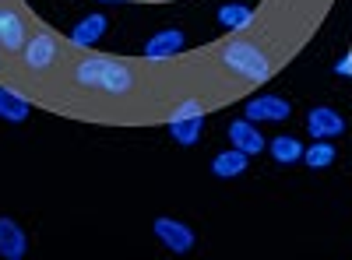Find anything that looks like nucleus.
<instances>
[{
	"label": "nucleus",
	"mask_w": 352,
	"mask_h": 260,
	"mask_svg": "<svg viewBox=\"0 0 352 260\" xmlns=\"http://www.w3.org/2000/svg\"><path fill=\"white\" fill-rule=\"evenodd\" d=\"M222 64L232 71V74H240L243 81H268L272 74V64H268V56H264L257 46L250 43H229L222 49Z\"/></svg>",
	"instance_id": "obj_1"
},
{
	"label": "nucleus",
	"mask_w": 352,
	"mask_h": 260,
	"mask_svg": "<svg viewBox=\"0 0 352 260\" xmlns=\"http://www.w3.org/2000/svg\"><path fill=\"white\" fill-rule=\"evenodd\" d=\"M155 236L166 250L173 253H190L194 250V228L184 225V222H176V218H155Z\"/></svg>",
	"instance_id": "obj_2"
},
{
	"label": "nucleus",
	"mask_w": 352,
	"mask_h": 260,
	"mask_svg": "<svg viewBox=\"0 0 352 260\" xmlns=\"http://www.w3.org/2000/svg\"><path fill=\"white\" fill-rule=\"evenodd\" d=\"M289 113H292V106L282 95H261V99L247 102L243 117L254 123H282V120H289Z\"/></svg>",
	"instance_id": "obj_3"
},
{
	"label": "nucleus",
	"mask_w": 352,
	"mask_h": 260,
	"mask_svg": "<svg viewBox=\"0 0 352 260\" xmlns=\"http://www.w3.org/2000/svg\"><path fill=\"white\" fill-rule=\"evenodd\" d=\"M21 56H25V67L28 71H46L56 60V39L50 32H39V36H32V39L25 43Z\"/></svg>",
	"instance_id": "obj_4"
},
{
	"label": "nucleus",
	"mask_w": 352,
	"mask_h": 260,
	"mask_svg": "<svg viewBox=\"0 0 352 260\" xmlns=\"http://www.w3.org/2000/svg\"><path fill=\"white\" fill-rule=\"evenodd\" d=\"M307 130H310L314 137H324V141L342 137V134H345V117H338L331 106H317V109L307 113Z\"/></svg>",
	"instance_id": "obj_5"
},
{
	"label": "nucleus",
	"mask_w": 352,
	"mask_h": 260,
	"mask_svg": "<svg viewBox=\"0 0 352 260\" xmlns=\"http://www.w3.org/2000/svg\"><path fill=\"white\" fill-rule=\"evenodd\" d=\"M187 46V36L180 32V28H162V32H155L148 43H144V56L148 60H166V56H176V53H184Z\"/></svg>",
	"instance_id": "obj_6"
},
{
	"label": "nucleus",
	"mask_w": 352,
	"mask_h": 260,
	"mask_svg": "<svg viewBox=\"0 0 352 260\" xmlns=\"http://www.w3.org/2000/svg\"><path fill=\"white\" fill-rule=\"evenodd\" d=\"M229 141H232V148H240V152H247V155H257V152H264L268 148V141H264V134L254 127V120H232L229 123Z\"/></svg>",
	"instance_id": "obj_7"
},
{
	"label": "nucleus",
	"mask_w": 352,
	"mask_h": 260,
	"mask_svg": "<svg viewBox=\"0 0 352 260\" xmlns=\"http://www.w3.org/2000/svg\"><path fill=\"white\" fill-rule=\"evenodd\" d=\"M99 88H102V92H109V95H127V92L134 88V74H131V67H127V64H120V60H109V56H106Z\"/></svg>",
	"instance_id": "obj_8"
},
{
	"label": "nucleus",
	"mask_w": 352,
	"mask_h": 260,
	"mask_svg": "<svg viewBox=\"0 0 352 260\" xmlns=\"http://www.w3.org/2000/svg\"><path fill=\"white\" fill-rule=\"evenodd\" d=\"M25 43H28L25 21H21L11 8H0V49L18 53V49H25Z\"/></svg>",
	"instance_id": "obj_9"
},
{
	"label": "nucleus",
	"mask_w": 352,
	"mask_h": 260,
	"mask_svg": "<svg viewBox=\"0 0 352 260\" xmlns=\"http://www.w3.org/2000/svg\"><path fill=\"white\" fill-rule=\"evenodd\" d=\"M106 28H109V21H106L102 14H88V18H81V21L71 28V46H78V49L96 46V43L106 36Z\"/></svg>",
	"instance_id": "obj_10"
},
{
	"label": "nucleus",
	"mask_w": 352,
	"mask_h": 260,
	"mask_svg": "<svg viewBox=\"0 0 352 260\" xmlns=\"http://www.w3.org/2000/svg\"><path fill=\"white\" fill-rule=\"evenodd\" d=\"M28 250V239L21 233V225L14 218H0V257L8 260H21Z\"/></svg>",
	"instance_id": "obj_11"
},
{
	"label": "nucleus",
	"mask_w": 352,
	"mask_h": 260,
	"mask_svg": "<svg viewBox=\"0 0 352 260\" xmlns=\"http://www.w3.org/2000/svg\"><path fill=\"white\" fill-rule=\"evenodd\" d=\"M247 152H240V148H232V152H219L215 158H212V172L219 180H232V176H240V172L247 169Z\"/></svg>",
	"instance_id": "obj_12"
},
{
	"label": "nucleus",
	"mask_w": 352,
	"mask_h": 260,
	"mask_svg": "<svg viewBox=\"0 0 352 260\" xmlns=\"http://www.w3.org/2000/svg\"><path fill=\"white\" fill-rule=\"evenodd\" d=\"M201 130H204V117H187V120H169V137L176 144H184V148H190V144L201 141Z\"/></svg>",
	"instance_id": "obj_13"
},
{
	"label": "nucleus",
	"mask_w": 352,
	"mask_h": 260,
	"mask_svg": "<svg viewBox=\"0 0 352 260\" xmlns=\"http://www.w3.org/2000/svg\"><path fill=\"white\" fill-rule=\"evenodd\" d=\"M28 102L18 95V92H11V88H0V120H8V123H25L28 120Z\"/></svg>",
	"instance_id": "obj_14"
},
{
	"label": "nucleus",
	"mask_w": 352,
	"mask_h": 260,
	"mask_svg": "<svg viewBox=\"0 0 352 260\" xmlns=\"http://www.w3.org/2000/svg\"><path fill=\"white\" fill-rule=\"evenodd\" d=\"M268 152H272V158L278 162V165H292V162H303V144L296 141V137H275V141H268Z\"/></svg>",
	"instance_id": "obj_15"
},
{
	"label": "nucleus",
	"mask_w": 352,
	"mask_h": 260,
	"mask_svg": "<svg viewBox=\"0 0 352 260\" xmlns=\"http://www.w3.org/2000/svg\"><path fill=\"white\" fill-rule=\"evenodd\" d=\"M335 158H338V148H335L331 141H324V137H314L310 148H303V162L310 169H328Z\"/></svg>",
	"instance_id": "obj_16"
},
{
	"label": "nucleus",
	"mask_w": 352,
	"mask_h": 260,
	"mask_svg": "<svg viewBox=\"0 0 352 260\" xmlns=\"http://www.w3.org/2000/svg\"><path fill=\"white\" fill-rule=\"evenodd\" d=\"M102 64H106V56H85V60L74 67V81L81 84V88H99Z\"/></svg>",
	"instance_id": "obj_17"
},
{
	"label": "nucleus",
	"mask_w": 352,
	"mask_h": 260,
	"mask_svg": "<svg viewBox=\"0 0 352 260\" xmlns=\"http://www.w3.org/2000/svg\"><path fill=\"white\" fill-rule=\"evenodd\" d=\"M254 21V11L247 4H226L219 8V25L222 28H232V32H240V28H247Z\"/></svg>",
	"instance_id": "obj_18"
},
{
	"label": "nucleus",
	"mask_w": 352,
	"mask_h": 260,
	"mask_svg": "<svg viewBox=\"0 0 352 260\" xmlns=\"http://www.w3.org/2000/svg\"><path fill=\"white\" fill-rule=\"evenodd\" d=\"M187 117H204V106L197 99H184L180 106L173 109V117L169 120H187Z\"/></svg>",
	"instance_id": "obj_19"
},
{
	"label": "nucleus",
	"mask_w": 352,
	"mask_h": 260,
	"mask_svg": "<svg viewBox=\"0 0 352 260\" xmlns=\"http://www.w3.org/2000/svg\"><path fill=\"white\" fill-rule=\"evenodd\" d=\"M335 74H342V78H352V49L342 56V60L335 64Z\"/></svg>",
	"instance_id": "obj_20"
},
{
	"label": "nucleus",
	"mask_w": 352,
	"mask_h": 260,
	"mask_svg": "<svg viewBox=\"0 0 352 260\" xmlns=\"http://www.w3.org/2000/svg\"><path fill=\"white\" fill-rule=\"evenodd\" d=\"M106 4H109V0H106Z\"/></svg>",
	"instance_id": "obj_21"
}]
</instances>
